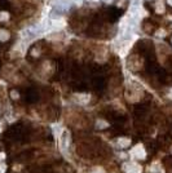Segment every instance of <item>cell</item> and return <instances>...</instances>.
I'll list each match as a JSON object with an SVG mask.
<instances>
[{"label": "cell", "instance_id": "6da1fadb", "mask_svg": "<svg viewBox=\"0 0 172 173\" xmlns=\"http://www.w3.org/2000/svg\"><path fill=\"white\" fill-rule=\"evenodd\" d=\"M130 155H131V158H133V159H144L146 157V151H145L142 145H137L131 150Z\"/></svg>", "mask_w": 172, "mask_h": 173}, {"label": "cell", "instance_id": "7a4b0ae2", "mask_svg": "<svg viewBox=\"0 0 172 173\" xmlns=\"http://www.w3.org/2000/svg\"><path fill=\"white\" fill-rule=\"evenodd\" d=\"M60 145H61L62 151L66 152L69 146H70V133H69V131H65L64 129V132L60 136Z\"/></svg>", "mask_w": 172, "mask_h": 173}, {"label": "cell", "instance_id": "3957f363", "mask_svg": "<svg viewBox=\"0 0 172 173\" xmlns=\"http://www.w3.org/2000/svg\"><path fill=\"white\" fill-rule=\"evenodd\" d=\"M126 173H141L142 168L140 164H137L136 161H130V163H126L123 166Z\"/></svg>", "mask_w": 172, "mask_h": 173}, {"label": "cell", "instance_id": "277c9868", "mask_svg": "<svg viewBox=\"0 0 172 173\" xmlns=\"http://www.w3.org/2000/svg\"><path fill=\"white\" fill-rule=\"evenodd\" d=\"M75 100L78 101L80 105H87V103L89 102V100H91V97H89V94L82 93V94H75Z\"/></svg>", "mask_w": 172, "mask_h": 173}, {"label": "cell", "instance_id": "5b68a950", "mask_svg": "<svg viewBox=\"0 0 172 173\" xmlns=\"http://www.w3.org/2000/svg\"><path fill=\"white\" fill-rule=\"evenodd\" d=\"M118 145L120 146V147H128V146L131 145V140L127 137H122L118 140Z\"/></svg>", "mask_w": 172, "mask_h": 173}, {"label": "cell", "instance_id": "8992f818", "mask_svg": "<svg viewBox=\"0 0 172 173\" xmlns=\"http://www.w3.org/2000/svg\"><path fill=\"white\" fill-rule=\"evenodd\" d=\"M52 129H53V134H55L56 138H60L61 133L64 132V128H61V125H60V124H55V125H52Z\"/></svg>", "mask_w": 172, "mask_h": 173}, {"label": "cell", "instance_id": "52a82bcc", "mask_svg": "<svg viewBox=\"0 0 172 173\" xmlns=\"http://www.w3.org/2000/svg\"><path fill=\"white\" fill-rule=\"evenodd\" d=\"M155 11L158 13H163V12H165V4H163L162 0H157V2H155Z\"/></svg>", "mask_w": 172, "mask_h": 173}, {"label": "cell", "instance_id": "ba28073f", "mask_svg": "<svg viewBox=\"0 0 172 173\" xmlns=\"http://www.w3.org/2000/svg\"><path fill=\"white\" fill-rule=\"evenodd\" d=\"M150 173H162V168L158 163H154L153 166H150Z\"/></svg>", "mask_w": 172, "mask_h": 173}, {"label": "cell", "instance_id": "9c48e42d", "mask_svg": "<svg viewBox=\"0 0 172 173\" xmlns=\"http://www.w3.org/2000/svg\"><path fill=\"white\" fill-rule=\"evenodd\" d=\"M9 32H8L7 30H0V41H7L8 39H9Z\"/></svg>", "mask_w": 172, "mask_h": 173}, {"label": "cell", "instance_id": "30bf717a", "mask_svg": "<svg viewBox=\"0 0 172 173\" xmlns=\"http://www.w3.org/2000/svg\"><path fill=\"white\" fill-rule=\"evenodd\" d=\"M8 18H9V14L7 12H0V22H5L8 21Z\"/></svg>", "mask_w": 172, "mask_h": 173}, {"label": "cell", "instance_id": "8fae6325", "mask_svg": "<svg viewBox=\"0 0 172 173\" xmlns=\"http://www.w3.org/2000/svg\"><path fill=\"white\" fill-rule=\"evenodd\" d=\"M109 124L106 123V122H104V120H98L97 122V128L98 129H104V128H106Z\"/></svg>", "mask_w": 172, "mask_h": 173}, {"label": "cell", "instance_id": "7c38bea8", "mask_svg": "<svg viewBox=\"0 0 172 173\" xmlns=\"http://www.w3.org/2000/svg\"><path fill=\"white\" fill-rule=\"evenodd\" d=\"M91 173H105V172H104V169H101V168H94Z\"/></svg>", "mask_w": 172, "mask_h": 173}, {"label": "cell", "instance_id": "4fadbf2b", "mask_svg": "<svg viewBox=\"0 0 172 173\" xmlns=\"http://www.w3.org/2000/svg\"><path fill=\"white\" fill-rule=\"evenodd\" d=\"M5 169H7L5 164H0V173H5Z\"/></svg>", "mask_w": 172, "mask_h": 173}, {"label": "cell", "instance_id": "5bb4252c", "mask_svg": "<svg viewBox=\"0 0 172 173\" xmlns=\"http://www.w3.org/2000/svg\"><path fill=\"white\" fill-rule=\"evenodd\" d=\"M11 96H12V98H18V93H17L16 91H12V93H11Z\"/></svg>", "mask_w": 172, "mask_h": 173}, {"label": "cell", "instance_id": "9a60e30c", "mask_svg": "<svg viewBox=\"0 0 172 173\" xmlns=\"http://www.w3.org/2000/svg\"><path fill=\"white\" fill-rule=\"evenodd\" d=\"M165 35H166L165 30H159V32H157V36H165Z\"/></svg>", "mask_w": 172, "mask_h": 173}, {"label": "cell", "instance_id": "2e32d148", "mask_svg": "<svg viewBox=\"0 0 172 173\" xmlns=\"http://www.w3.org/2000/svg\"><path fill=\"white\" fill-rule=\"evenodd\" d=\"M5 158V154L4 152H0V160H3Z\"/></svg>", "mask_w": 172, "mask_h": 173}, {"label": "cell", "instance_id": "e0dca14e", "mask_svg": "<svg viewBox=\"0 0 172 173\" xmlns=\"http://www.w3.org/2000/svg\"><path fill=\"white\" fill-rule=\"evenodd\" d=\"M168 97H170V98H171V100H172V89H171V91H170V94H168Z\"/></svg>", "mask_w": 172, "mask_h": 173}, {"label": "cell", "instance_id": "ac0fdd59", "mask_svg": "<svg viewBox=\"0 0 172 173\" xmlns=\"http://www.w3.org/2000/svg\"><path fill=\"white\" fill-rule=\"evenodd\" d=\"M3 131V124H2V122H0V132Z\"/></svg>", "mask_w": 172, "mask_h": 173}, {"label": "cell", "instance_id": "d6986e66", "mask_svg": "<svg viewBox=\"0 0 172 173\" xmlns=\"http://www.w3.org/2000/svg\"><path fill=\"white\" fill-rule=\"evenodd\" d=\"M167 2H168V4H170V5H172V0H167Z\"/></svg>", "mask_w": 172, "mask_h": 173}]
</instances>
